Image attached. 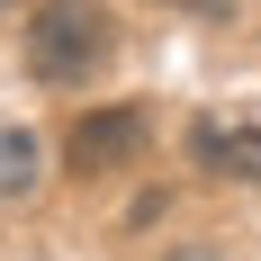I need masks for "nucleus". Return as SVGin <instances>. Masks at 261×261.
Listing matches in <instances>:
<instances>
[{
  "label": "nucleus",
  "instance_id": "obj_1",
  "mask_svg": "<svg viewBox=\"0 0 261 261\" xmlns=\"http://www.w3.org/2000/svg\"><path fill=\"white\" fill-rule=\"evenodd\" d=\"M108 45H117V18H108L99 0H36V9H27V72L36 81L99 72Z\"/></svg>",
  "mask_w": 261,
  "mask_h": 261
},
{
  "label": "nucleus",
  "instance_id": "obj_2",
  "mask_svg": "<svg viewBox=\"0 0 261 261\" xmlns=\"http://www.w3.org/2000/svg\"><path fill=\"white\" fill-rule=\"evenodd\" d=\"M144 144H153V117H144L135 99H108V108H90V117H72V135H63V171H81V180L135 171Z\"/></svg>",
  "mask_w": 261,
  "mask_h": 261
},
{
  "label": "nucleus",
  "instance_id": "obj_3",
  "mask_svg": "<svg viewBox=\"0 0 261 261\" xmlns=\"http://www.w3.org/2000/svg\"><path fill=\"white\" fill-rule=\"evenodd\" d=\"M189 171H216V180H261V126L189 117Z\"/></svg>",
  "mask_w": 261,
  "mask_h": 261
},
{
  "label": "nucleus",
  "instance_id": "obj_4",
  "mask_svg": "<svg viewBox=\"0 0 261 261\" xmlns=\"http://www.w3.org/2000/svg\"><path fill=\"white\" fill-rule=\"evenodd\" d=\"M36 180H45V144L27 126H0V198H27Z\"/></svg>",
  "mask_w": 261,
  "mask_h": 261
},
{
  "label": "nucleus",
  "instance_id": "obj_5",
  "mask_svg": "<svg viewBox=\"0 0 261 261\" xmlns=\"http://www.w3.org/2000/svg\"><path fill=\"white\" fill-rule=\"evenodd\" d=\"M162 261H234V252H225V243H171Z\"/></svg>",
  "mask_w": 261,
  "mask_h": 261
},
{
  "label": "nucleus",
  "instance_id": "obj_6",
  "mask_svg": "<svg viewBox=\"0 0 261 261\" xmlns=\"http://www.w3.org/2000/svg\"><path fill=\"white\" fill-rule=\"evenodd\" d=\"M9 9H18V0H0V18H9Z\"/></svg>",
  "mask_w": 261,
  "mask_h": 261
}]
</instances>
